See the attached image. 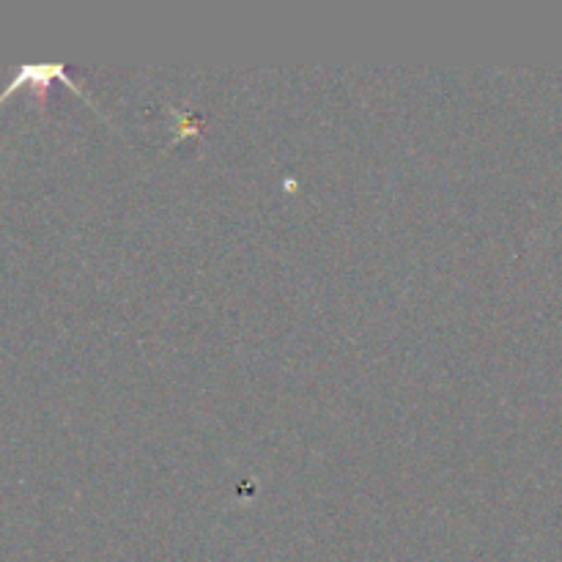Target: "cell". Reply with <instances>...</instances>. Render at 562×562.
<instances>
[{
    "mask_svg": "<svg viewBox=\"0 0 562 562\" xmlns=\"http://www.w3.org/2000/svg\"><path fill=\"white\" fill-rule=\"evenodd\" d=\"M53 80L66 82V86H69L71 91L80 93V97L86 99V102H91L93 110H99V104L93 102V99L88 97V93L82 91V88L77 86L75 80H71V75H69V71H66L64 64H22L20 69H16V75L11 77V80L5 82L3 91H0V102H5V99H9L14 91H20V88H25V86L47 88ZM99 113H102V110H99Z\"/></svg>",
    "mask_w": 562,
    "mask_h": 562,
    "instance_id": "6da1fadb",
    "label": "cell"
}]
</instances>
